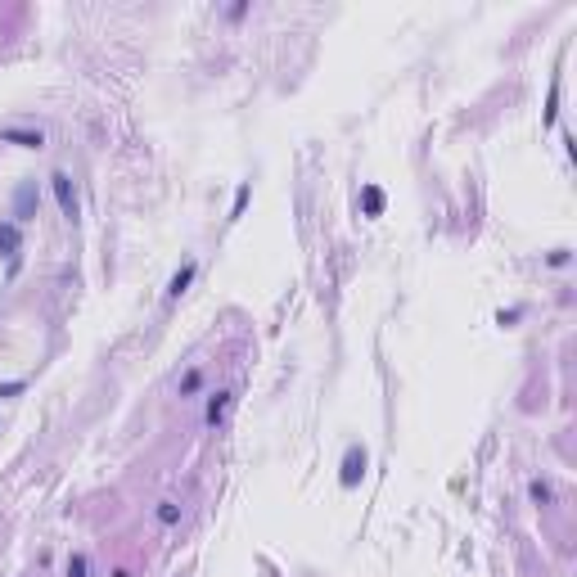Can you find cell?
<instances>
[{"instance_id": "9", "label": "cell", "mask_w": 577, "mask_h": 577, "mask_svg": "<svg viewBox=\"0 0 577 577\" xmlns=\"http://www.w3.org/2000/svg\"><path fill=\"white\" fill-rule=\"evenodd\" d=\"M527 492H532V501H537V505H546V501H550V483L532 478V483H527Z\"/></svg>"}, {"instance_id": "3", "label": "cell", "mask_w": 577, "mask_h": 577, "mask_svg": "<svg viewBox=\"0 0 577 577\" xmlns=\"http://www.w3.org/2000/svg\"><path fill=\"white\" fill-rule=\"evenodd\" d=\"M194 275H199V262H194V257H190V262H185V266H181V271H176V275H171V280H167V302H176V298H181V293H185V289L194 285Z\"/></svg>"}, {"instance_id": "4", "label": "cell", "mask_w": 577, "mask_h": 577, "mask_svg": "<svg viewBox=\"0 0 577 577\" xmlns=\"http://www.w3.org/2000/svg\"><path fill=\"white\" fill-rule=\"evenodd\" d=\"M203 384H207L203 365H190V370L176 379V397H194V392H203Z\"/></svg>"}, {"instance_id": "11", "label": "cell", "mask_w": 577, "mask_h": 577, "mask_svg": "<svg viewBox=\"0 0 577 577\" xmlns=\"http://www.w3.org/2000/svg\"><path fill=\"white\" fill-rule=\"evenodd\" d=\"M14 244H18V230L5 226V230H0V248H14Z\"/></svg>"}, {"instance_id": "10", "label": "cell", "mask_w": 577, "mask_h": 577, "mask_svg": "<svg viewBox=\"0 0 577 577\" xmlns=\"http://www.w3.org/2000/svg\"><path fill=\"white\" fill-rule=\"evenodd\" d=\"M379 207H384V194H379V190H365V212H379Z\"/></svg>"}, {"instance_id": "6", "label": "cell", "mask_w": 577, "mask_h": 577, "mask_svg": "<svg viewBox=\"0 0 577 577\" xmlns=\"http://www.w3.org/2000/svg\"><path fill=\"white\" fill-rule=\"evenodd\" d=\"M361 469H365V451H357V447H352L348 451V460H343V483H357V478H361Z\"/></svg>"}, {"instance_id": "7", "label": "cell", "mask_w": 577, "mask_h": 577, "mask_svg": "<svg viewBox=\"0 0 577 577\" xmlns=\"http://www.w3.org/2000/svg\"><path fill=\"white\" fill-rule=\"evenodd\" d=\"M5 140H23L28 149H41V144H45L41 131H5Z\"/></svg>"}, {"instance_id": "1", "label": "cell", "mask_w": 577, "mask_h": 577, "mask_svg": "<svg viewBox=\"0 0 577 577\" xmlns=\"http://www.w3.org/2000/svg\"><path fill=\"white\" fill-rule=\"evenodd\" d=\"M230 406H235V392L230 388H217V392H207V411H203V424L207 428H221L230 420Z\"/></svg>"}, {"instance_id": "5", "label": "cell", "mask_w": 577, "mask_h": 577, "mask_svg": "<svg viewBox=\"0 0 577 577\" xmlns=\"http://www.w3.org/2000/svg\"><path fill=\"white\" fill-rule=\"evenodd\" d=\"M154 523H158V527H176V523H181V501H158Z\"/></svg>"}, {"instance_id": "8", "label": "cell", "mask_w": 577, "mask_h": 577, "mask_svg": "<svg viewBox=\"0 0 577 577\" xmlns=\"http://www.w3.org/2000/svg\"><path fill=\"white\" fill-rule=\"evenodd\" d=\"M68 577H91V559H86V555H72V559H68Z\"/></svg>"}, {"instance_id": "12", "label": "cell", "mask_w": 577, "mask_h": 577, "mask_svg": "<svg viewBox=\"0 0 577 577\" xmlns=\"http://www.w3.org/2000/svg\"><path fill=\"white\" fill-rule=\"evenodd\" d=\"M113 577H131V569H113Z\"/></svg>"}, {"instance_id": "2", "label": "cell", "mask_w": 577, "mask_h": 577, "mask_svg": "<svg viewBox=\"0 0 577 577\" xmlns=\"http://www.w3.org/2000/svg\"><path fill=\"white\" fill-rule=\"evenodd\" d=\"M50 185H55V199H59V207H64V217L77 221V190H72V176L68 171H55Z\"/></svg>"}]
</instances>
